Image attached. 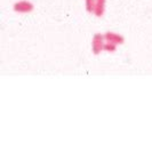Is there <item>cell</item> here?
<instances>
[{
    "label": "cell",
    "mask_w": 152,
    "mask_h": 152,
    "mask_svg": "<svg viewBox=\"0 0 152 152\" xmlns=\"http://www.w3.org/2000/svg\"><path fill=\"white\" fill-rule=\"evenodd\" d=\"M34 9V5L29 0H20L16 1L13 5V10L18 14H29L32 13Z\"/></svg>",
    "instance_id": "6da1fadb"
},
{
    "label": "cell",
    "mask_w": 152,
    "mask_h": 152,
    "mask_svg": "<svg viewBox=\"0 0 152 152\" xmlns=\"http://www.w3.org/2000/svg\"><path fill=\"white\" fill-rule=\"evenodd\" d=\"M105 44L104 34L102 33H95L91 39V52L94 55H99L101 52H103V47Z\"/></svg>",
    "instance_id": "7a4b0ae2"
},
{
    "label": "cell",
    "mask_w": 152,
    "mask_h": 152,
    "mask_svg": "<svg viewBox=\"0 0 152 152\" xmlns=\"http://www.w3.org/2000/svg\"><path fill=\"white\" fill-rule=\"evenodd\" d=\"M104 39L107 42H111V44H114L117 46L125 44V37L117 33V32H113V31H107L104 33Z\"/></svg>",
    "instance_id": "3957f363"
},
{
    "label": "cell",
    "mask_w": 152,
    "mask_h": 152,
    "mask_svg": "<svg viewBox=\"0 0 152 152\" xmlns=\"http://www.w3.org/2000/svg\"><path fill=\"white\" fill-rule=\"evenodd\" d=\"M105 5H107V0H96L95 9H94L93 14L96 17H102L105 12Z\"/></svg>",
    "instance_id": "277c9868"
},
{
    "label": "cell",
    "mask_w": 152,
    "mask_h": 152,
    "mask_svg": "<svg viewBox=\"0 0 152 152\" xmlns=\"http://www.w3.org/2000/svg\"><path fill=\"white\" fill-rule=\"evenodd\" d=\"M95 4H96V0H85V7H86L87 13H89V14L94 13Z\"/></svg>",
    "instance_id": "5b68a950"
},
{
    "label": "cell",
    "mask_w": 152,
    "mask_h": 152,
    "mask_svg": "<svg viewBox=\"0 0 152 152\" xmlns=\"http://www.w3.org/2000/svg\"><path fill=\"white\" fill-rule=\"evenodd\" d=\"M117 47L118 46L114 45V44H111V42H107L104 44V47H103V52H107V53H114L117 50Z\"/></svg>",
    "instance_id": "8992f818"
}]
</instances>
